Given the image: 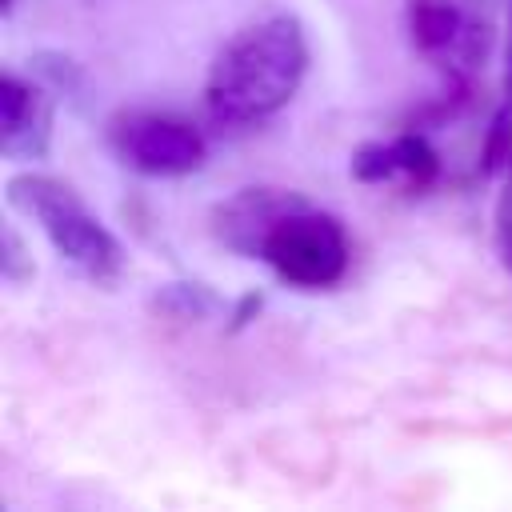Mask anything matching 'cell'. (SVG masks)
<instances>
[{"mask_svg": "<svg viewBox=\"0 0 512 512\" xmlns=\"http://www.w3.org/2000/svg\"><path fill=\"white\" fill-rule=\"evenodd\" d=\"M308 36L288 12L240 28L204 76V104L216 124L248 128L292 104L308 76Z\"/></svg>", "mask_w": 512, "mask_h": 512, "instance_id": "6da1fadb", "label": "cell"}, {"mask_svg": "<svg viewBox=\"0 0 512 512\" xmlns=\"http://www.w3.org/2000/svg\"><path fill=\"white\" fill-rule=\"evenodd\" d=\"M8 204L20 208L28 220H36V228L56 248V256L68 268H76L88 284L112 288L124 276L128 268L124 244L68 180L48 172H16L8 180Z\"/></svg>", "mask_w": 512, "mask_h": 512, "instance_id": "7a4b0ae2", "label": "cell"}, {"mask_svg": "<svg viewBox=\"0 0 512 512\" xmlns=\"http://www.w3.org/2000/svg\"><path fill=\"white\" fill-rule=\"evenodd\" d=\"M252 256L264 260L276 272V280H284L288 288L320 292L344 280L352 248H348L344 224L332 212H320L300 196L268 220Z\"/></svg>", "mask_w": 512, "mask_h": 512, "instance_id": "3957f363", "label": "cell"}, {"mask_svg": "<svg viewBox=\"0 0 512 512\" xmlns=\"http://www.w3.org/2000/svg\"><path fill=\"white\" fill-rule=\"evenodd\" d=\"M108 148L116 160L152 180H180L204 168L208 140L180 116L164 112H120L108 120Z\"/></svg>", "mask_w": 512, "mask_h": 512, "instance_id": "277c9868", "label": "cell"}, {"mask_svg": "<svg viewBox=\"0 0 512 512\" xmlns=\"http://www.w3.org/2000/svg\"><path fill=\"white\" fill-rule=\"evenodd\" d=\"M412 48L448 72V88L468 96V64L476 60L480 28L452 0H408L404 8Z\"/></svg>", "mask_w": 512, "mask_h": 512, "instance_id": "5b68a950", "label": "cell"}, {"mask_svg": "<svg viewBox=\"0 0 512 512\" xmlns=\"http://www.w3.org/2000/svg\"><path fill=\"white\" fill-rule=\"evenodd\" d=\"M352 176L360 184H392L400 180L408 192H424L440 180V152L424 132H400L392 140H372L352 152Z\"/></svg>", "mask_w": 512, "mask_h": 512, "instance_id": "8992f818", "label": "cell"}, {"mask_svg": "<svg viewBox=\"0 0 512 512\" xmlns=\"http://www.w3.org/2000/svg\"><path fill=\"white\" fill-rule=\"evenodd\" d=\"M52 144V112L44 92L4 68L0 76V152L8 160H44Z\"/></svg>", "mask_w": 512, "mask_h": 512, "instance_id": "52a82bcc", "label": "cell"}, {"mask_svg": "<svg viewBox=\"0 0 512 512\" xmlns=\"http://www.w3.org/2000/svg\"><path fill=\"white\" fill-rule=\"evenodd\" d=\"M292 200H300V192H288V188H240L232 200H224L216 208V236L228 248L252 256V248H256L260 232L268 228V220L276 212H284Z\"/></svg>", "mask_w": 512, "mask_h": 512, "instance_id": "ba28073f", "label": "cell"}, {"mask_svg": "<svg viewBox=\"0 0 512 512\" xmlns=\"http://www.w3.org/2000/svg\"><path fill=\"white\" fill-rule=\"evenodd\" d=\"M152 312L168 316V320H180V324H192V320H208L220 312V296L208 288V284H196V280H168L152 292L148 300Z\"/></svg>", "mask_w": 512, "mask_h": 512, "instance_id": "9c48e42d", "label": "cell"}, {"mask_svg": "<svg viewBox=\"0 0 512 512\" xmlns=\"http://www.w3.org/2000/svg\"><path fill=\"white\" fill-rule=\"evenodd\" d=\"M512 164V48H508V72H504V96L488 120L484 148H480V172H500Z\"/></svg>", "mask_w": 512, "mask_h": 512, "instance_id": "30bf717a", "label": "cell"}, {"mask_svg": "<svg viewBox=\"0 0 512 512\" xmlns=\"http://www.w3.org/2000/svg\"><path fill=\"white\" fill-rule=\"evenodd\" d=\"M496 256L512 272V180L496 196Z\"/></svg>", "mask_w": 512, "mask_h": 512, "instance_id": "8fae6325", "label": "cell"}, {"mask_svg": "<svg viewBox=\"0 0 512 512\" xmlns=\"http://www.w3.org/2000/svg\"><path fill=\"white\" fill-rule=\"evenodd\" d=\"M0 268H4V280H12V284L32 276V264H24V248H20V236H16L12 224L4 228V260H0Z\"/></svg>", "mask_w": 512, "mask_h": 512, "instance_id": "7c38bea8", "label": "cell"}, {"mask_svg": "<svg viewBox=\"0 0 512 512\" xmlns=\"http://www.w3.org/2000/svg\"><path fill=\"white\" fill-rule=\"evenodd\" d=\"M8 8H12V0H4V12H8Z\"/></svg>", "mask_w": 512, "mask_h": 512, "instance_id": "4fadbf2b", "label": "cell"}]
</instances>
